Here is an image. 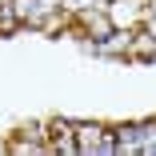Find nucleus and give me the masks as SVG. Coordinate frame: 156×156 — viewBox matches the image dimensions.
Masks as SVG:
<instances>
[{
  "label": "nucleus",
  "mask_w": 156,
  "mask_h": 156,
  "mask_svg": "<svg viewBox=\"0 0 156 156\" xmlns=\"http://www.w3.org/2000/svg\"><path fill=\"white\" fill-rule=\"evenodd\" d=\"M100 136H104L100 124H76V148L80 152H96L100 148Z\"/></svg>",
  "instance_id": "f257e3e1"
}]
</instances>
